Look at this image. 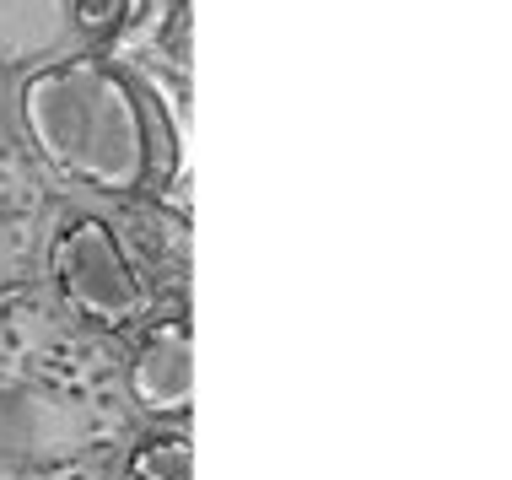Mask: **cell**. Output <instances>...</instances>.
Listing matches in <instances>:
<instances>
[{
  "instance_id": "1",
  "label": "cell",
  "mask_w": 512,
  "mask_h": 480,
  "mask_svg": "<svg viewBox=\"0 0 512 480\" xmlns=\"http://www.w3.org/2000/svg\"><path fill=\"white\" fill-rule=\"evenodd\" d=\"M22 114L44 162L98 189H135L146 178V125L141 98L114 65L71 60L33 76Z\"/></svg>"
},
{
  "instance_id": "2",
  "label": "cell",
  "mask_w": 512,
  "mask_h": 480,
  "mask_svg": "<svg viewBox=\"0 0 512 480\" xmlns=\"http://www.w3.org/2000/svg\"><path fill=\"white\" fill-rule=\"evenodd\" d=\"M54 281H60L65 303H71L81 319L119 329L130 319H141L146 308V286L130 270V259L114 243L98 216H81L54 238Z\"/></svg>"
},
{
  "instance_id": "3",
  "label": "cell",
  "mask_w": 512,
  "mask_h": 480,
  "mask_svg": "<svg viewBox=\"0 0 512 480\" xmlns=\"http://www.w3.org/2000/svg\"><path fill=\"white\" fill-rule=\"evenodd\" d=\"M189 383H195V340H189L184 319H162L141 335L130 367L135 405L151 416H184L189 410Z\"/></svg>"
},
{
  "instance_id": "4",
  "label": "cell",
  "mask_w": 512,
  "mask_h": 480,
  "mask_svg": "<svg viewBox=\"0 0 512 480\" xmlns=\"http://www.w3.org/2000/svg\"><path fill=\"white\" fill-rule=\"evenodd\" d=\"M189 437L162 432L130 454V480H189Z\"/></svg>"
},
{
  "instance_id": "5",
  "label": "cell",
  "mask_w": 512,
  "mask_h": 480,
  "mask_svg": "<svg viewBox=\"0 0 512 480\" xmlns=\"http://www.w3.org/2000/svg\"><path fill=\"white\" fill-rule=\"evenodd\" d=\"M76 11H81V22H87V27H108L124 11V0H76Z\"/></svg>"
}]
</instances>
